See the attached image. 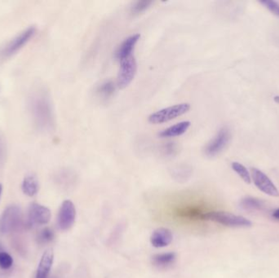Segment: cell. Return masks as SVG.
Returning <instances> with one entry per match:
<instances>
[{
	"label": "cell",
	"instance_id": "1",
	"mask_svg": "<svg viewBox=\"0 0 279 278\" xmlns=\"http://www.w3.org/2000/svg\"><path fill=\"white\" fill-rule=\"evenodd\" d=\"M27 106L33 124L38 131L49 133L55 127V115L51 97L47 90L38 86L29 92Z\"/></svg>",
	"mask_w": 279,
	"mask_h": 278
},
{
	"label": "cell",
	"instance_id": "2",
	"mask_svg": "<svg viewBox=\"0 0 279 278\" xmlns=\"http://www.w3.org/2000/svg\"><path fill=\"white\" fill-rule=\"evenodd\" d=\"M35 34V27H28L0 47V62L8 60L11 56L16 55L29 43Z\"/></svg>",
	"mask_w": 279,
	"mask_h": 278
},
{
	"label": "cell",
	"instance_id": "3",
	"mask_svg": "<svg viewBox=\"0 0 279 278\" xmlns=\"http://www.w3.org/2000/svg\"><path fill=\"white\" fill-rule=\"evenodd\" d=\"M201 220H210L229 227H250L252 222L244 216L234 215L226 211H210L203 214Z\"/></svg>",
	"mask_w": 279,
	"mask_h": 278
},
{
	"label": "cell",
	"instance_id": "4",
	"mask_svg": "<svg viewBox=\"0 0 279 278\" xmlns=\"http://www.w3.org/2000/svg\"><path fill=\"white\" fill-rule=\"evenodd\" d=\"M190 110L189 103H181L170 107L164 108L163 110L150 115L148 120L150 124H161L171 121L172 119H177L181 115H185Z\"/></svg>",
	"mask_w": 279,
	"mask_h": 278
},
{
	"label": "cell",
	"instance_id": "5",
	"mask_svg": "<svg viewBox=\"0 0 279 278\" xmlns=\"http://www.w3.org/2000/svg\"><path fill=\"white\" fill-rule=\"evenodd\" d=\"M22 220V212L17 206H9L0 217V233L7 234L19 228Z\"/></svg>",
	"mask_w": 279,
	"mask_h": 278
},
{
	"label": "cell",
	"instance_id": "6",
	"mask_svg": "<svg viewBox=\"0 0 279 278\" xmlns=\"http://www.w3.org/2000/svg\"><path fill=\"white\" fill-rule=\"evenodd\" d=\"M136 70L137 64L134 56H129L128 58L121 61L117 80L119 88L124 89L130 85L136 76Z\"/></svg>",
	"mask_w": 279,
	"mask_h": 278
},
{
	"label": "cell",
	"instance_id": "7",
	"mask_svg": "<svg viewBox=\"0 0 279 278\" xmlns=\"http://www.w3.org/2000/svg\"><path fill=\"white\" fill-rule=\"evenodd\" d=\"M231 135L227 128H222L217 133L210 141L208 142L204 148V152L208 157H214L219 154L224 150V148L228 145Z\"/></svg>",
	"mask_w": 279,
	"mask_h": 278
},
{
	"label": "cell",
	"instance_id": "8",
	"mask_svg": "<svg viewBox=\"0 0 279 278\" xmlns=\"http://www.w3.org/2000/svg\"><path fill=\"white\" fill-rule=\"evenodd\" d=\"M76 218V209L74 203L65 200L62 202L59 210L58 217H57V224L59 229L62 231H67L71 229L74 225Z\"/></svg>",
	"mask_w": 279,
	"mask_h": 278
},
{
	"label": "cell",
	"instance_id": "9",
	"mask_svg": "<svg viewBox=\"0 0 279 278\" xmlns=\"http://www.w3.org/2000/svg\"><path fill=\"white\" fill-rule=\"evenodd\" d=\"M252 178L255 185L263 193L271 197H279L277 187L275 186L272 180L263 171L259 169H252Z\"/></svg>",
	"mask_w": 279,
	"mask_h": 278
},
{
	"label": "cell",
	"instance_id": "10",
	"mask_svg": "<svg viewBox=\"0 0 279 278\" xmlns=\"http://www.w3.org/2000/svg\"><path fill=\"white\" fill-rule=\"evenodd\" d=\"M51 217V211L46 206L36 202L29 206L28 219L30 225H44L48 224Z\"/></svg>",
	"mask_w": 279,
	"mask_h": 278
},
{
	"label": "cell",
	"instance_id": "11",
	"mask_svg": "<svg viewBox=\"0 0 279 278\" xmlns=\"http://www.w3.org/2000/svg\"><path fill=\"white\" fill-rule=\"evenodd\" d=\"M141 38V34H136L127 37L123 43L119 45L115 52V58L119 61H123L132 56V53L136 47V43Z\"/></svg>",
	"mask_w": 279,
	"mask_h": 278
},
{
	"label": "cell",
	"instance_id": "12",
	"mask_svg": "<svg viewBox=\"0 0 279 278\" xmlns=\"http://www.w3.org/2000/svg\"><path fill=\"white\" fill-rule=\"evenodd\" d=\"M173 239L172 232L166 228H159L153 232L150 237V243L155 248H162L169 246Z\"/></svg>",
	"mask_w": 279,
	"mask_h": 278
},
{
	"label": "cell",
	"instance_id": "13",
	"mask_svg": "<svg viewBox=\"0 0 279 278\" xmlns=\"http://www.w3.org/2000/svg\"><path fill=\"white\" fill-rule=\"evenodd\" d=\"M54 253L51 249L47 250L42 254L36 272L35 278H47L49 276L51 266L53 264Z\"/></svg>",
	"mask_w": 279,
	"mask_h": 278
},
{
	"label": "cell",
	"instance_id": "14",
	"mask_svg": "<svg viewBox=\"0 0 279 278\" xmlns=\"http://www.w3.org/2000/svg\"><path fill=\"white\" fill-rule=\"evenodd\" d=\"M190 122L184 121L172 126L165 130L162 131L159 133V136L162 138H172V137H180L185 134L190 127Z\"/></svg>",
	"mask_w": 279,
	"mask_h": 278
},
{
	"label": "cell",
	"instance_id": "15",
	"mask_svg": "<svg viewBox=\"0 0 279 278\" xmlns=\"http://www.w3.org/2000/svg\"><path fill=\"white\" fill-rule=\"evenodd\" d=\"M177 255L174 252L157 254L152 257V264L159 269H165L174 264Z\"/></svg>",
	"mask_w": 279,
	"mask_h": 278
},
{
	"label": "cell",
	"instance_id": "16",
	"mask_svg": "<svg viewBox=\"0 0 279 278\" xmlns=\"http://www.w3.org/2000/svg\"><path fill=\"white\" fill-rule=\"evenodd\" d=\"M21 188L25 195L28 197H34L38 192V179L34 175H27L23 179Z\"/></svg>",
	"mask_w": 279,
	"mask_h": 278
},
{
	"label": "cell",
	"instance_id": "17",
	"mask_svg": "<svg viewBox=\"0 0 279 278\" xmlns=\"http://www.w3.org/2000/svg\"><path fill=\"white\" fill-rule=\"evenodd\" d=\"M115 89H116V87H115L114 82L110 80L105 81L97 88L96 94L98 96L99 98L106 101L108 99L113 97Z\"/></svg>",
	"mask_w": 279,
	"mask_h": 278
},
{
	"label": "cell",
	"instance_id": "18",
	"mask_svg": "<svg viewBox=\"0 0 279 278\" xmlns=\"http://www.w3.org/2000/svg\"><path fill=\"white\" fill-rule=\"evenodd\" d=\"M232 169L237 173L238 175L243 179L247 184H251L252 182V176L250 173L248 171V169L246 168V166L243 164L238 161H234L232 163Z\"/></svg>",
	"mask_w": 279,
	"mask_h": 278
},
{
	"label": "cell",
	"instance_id": "19",
	"mask_svg": "<svg viewBox=\"0 0 279 278\" xmlns=\"http://www.w3.org/2000/svg\"><path fill=\"white\" fill-rule=\"evenodd\" d=\"M240 205L245 210L253 211V210H258V209L262 208L263 206V202L257 198L248 197L242 200Z\"/></svg>",
	"mask_w": 279,
	"mask_h": 278
},
{
	"label": "cell",
	"instance_id": "20",
	"mask_svg": "<svg viewBox=\"0 0 279 278\" xmlns=\"http://www.w3.org/2000/svg\"><path fill=\"white\" fill-rule=\"evenodd\" d=\"M54 238H55V234H54L53 230L49 228H45L41 230L40 233H38L37 240L39 244H47V243L52 242Z\"/></svg>",
	"mask_w": 279,
	"mask_h": 278
},
{
	"label": "cell",
	"instance_id": "21",
	"mask_svg": "<svg viewBox=\"0 0 279 278\" xmlns=\"http://www.w3.org/2000/svg\"><path fill=\"white\" fill-rule=\"evenodd\" d=\"M151 4H152V1H146V0L138 1V2H136L134 4L132 5L131 11L133 15H138V14L143 12Z\"/></svg>",
	"mask_w": 279,
	"mask_h": 278
},
{
	"label": "cell",
	"instance_id": "22",
	"mask_svg": "<svg viewBox=\"0 0 279 278\" xmlns=\"http://www.w3.org/2000/svg\"><path fill=\"white\" fill-rule=\"evenodd\" d=\"M13 259L8 253L2 251L0 252V268L2 269H8L12 266Z\"/></svg>",
	"mask_w": 279,
	"mask_h": 278
},
{
	"label": "cell",
	"instance_id": "23",
	"mask_svg": "<svg viewBox=\"0 0 279 278\" xmlns=\"http://www.w3.org/2000/svg\"><path fill=\"white\" fill-rule=\"evenodd\" d=\"M262 4H263L269 11H271L275 16L279 17V2L276 1H271V0H266L262 1Z\"/></svg>",
	"mask_w": 279,
	"mask_h": 278
},
{
	"label": "cell",
	"instance_id": "24",
	"mask_svg": "<svg viewBox=\"0 0 279 278\" xmlns=\"http://www.w3.org/2000/svg\"><path fill=\"white\" fill-rule=\"evenodd\" d=\"M177 150H178V147L176 143H168L163 148L164 154L168 156H172V155L173 156L177 153Z\"/></svg>",
	"mask_w": 279,
	"mask_h": 278
},
{
	"label": "cell",
	"instance_id": "25",
	"mask_svg": "<svg viewBox=\"0 0 279 278\" xmlns=\"http://www.w3.org/2000/svg\"><path fill=\"white\" fill-rule=\"evenodd\" d=\"M6 155H7V144L4 138L0 134V163H2V161H4Z\"/></svg>",
	"mask_w": 279,
	"mask_h": 278
},
{
	"label": "cell",
	"instance_id": "26",
	"mask_svg": "<svg viewBox=\"0 0 279 278\" xmlns=\"http://www.w3.org/2000/svg\"><path fill=\"white\" fill-rule=\"evenodd\" d=\"M273 217L275 218V219H276V220H279V209L276 210V211H275V212L273 213Z\"/></svg>",
	"mask_w": 279,
	"mask_h": 278
},
{
	"label": "cell",
	"instance_id": "27",
	"mask_svg": "<svg viewBox=\"0 0 279 278\" xmlns=\"http://www.w3.org/2000/svg\"><path fill=\"white\" fill-rule=\"evenodd\" d=\"M274 100H275V102H276V103L279 104V96H275Z\"/></svg>",
	"mask_w": 279,
	"mask_h": 278
},
{
	"label": "cell",
	"instance_id": "28",
	"mask_svg": "<svg viewBox=\"0 0 279 278\" xmlns=\"http://www.w3.org/2000/svg\"><path fill=\"white\" fill-rule=\"evenodd\" d=\"M2 184H0V197H1V194H2Z\"/></svg>",
	"mask_w": 279,
	"mask_h": 278
},
{
	"label": "cell",
	"instance_id": "29",
	"mask_svg": "<svg viewBox=\"0 0 279 278\" xmlns=\"http://www.w3.org/2000/svg\"><path fill=\"white\" fill-rule=\"evenodd\" d=\"M2 246H1V244H0V252H2Z\"/></svg>",
	"mask_w": 279,
	"mask_h": 278
}]
</instances>
